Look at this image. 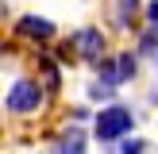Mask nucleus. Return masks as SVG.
<instances>
[{"label":"nucleus","mask_w":158,"mask_h":154,"mask_svg":"<svg viewBox=\"0 0 158 154\" xmlns=\"http://www.w3.org/2000/svg\"><path fill=\"white\" fill-rule=\"evenodd\" d=\"M50 50H54V58H58V62H62V66H66V69H73V66H77V58H73V50H69V43H66V35H62L58 43L50 46Z\"/></svg>","instance_id":"nucleus-13"},{"label":"nucleus","mask_w":158,"mask_h":154,"mask_svg":"<svg viewBox=\"0 0 158 154\" xmlns=\"http://www.w3.org/2000/svg\"><path fill=\"white\" fill-rule=\"evenodd\" d=\"M0 104H4V116H8V120H23V123H27V120L46 116L54 100H50V92L39 85L35 73H15L12 81H8Z\"/></svg>","instance_id":"nucleus-1"},{"label":"nucleus","mask_w":158,"mask_h":154,"mask_svg":"<svg viewBox=\"0 0 158 154\" xmlns=\"http://www.w3.org/2000/svg\"><path fill=\"white\" fill-rule=\"evenodd\" d=\"M131 50H135L143 62L158 58V23H139V31L131 35Z\"/></svg>","instance_id":"nucleus-9"},{"label":"nucleus","mask_w":158,"mask_h":154,"mask_svg":"<svg viewBox=\"0 0 158 154\" xmlns=\"http://www.w3.org/2000/svg\"><path fill=\"white\" fill-rule=\"evenodd\" d=\"M50 154H93V131L85 123L62 120V127L50 135Z\"/></svg>","instance_id":"nucleus-7"},{"label":"nucleus","mask_w":158,"mask_h":154,"mask_svg":"<svg viewBox=\"0 0 158 154\" xmlns=\"http://www.w3.org/2000/svg\"><path fill=\"white\" fill-rule=\"evenodd\" d=\"M0 23H12V8H8V0H0Z\"/></svg>","instance_id":"nucleus-16"},{"label":"nucleus","mask_w":158,"mask_h":154,"mask_svg":"<svg viewBox=\"0 0 158 154\" xmlns=\"http://www.w3.org/2000/svg\"><path fill=\"white\" fill-rule=\"evenodd\" d=\"M139 123L143 120H139V112L127 104V100H112V104H100L97 112H93L89 131H93V143H97L104 154H112V146L120 143V139L135 135Z\"/></svg>","instance_id":"nucleus-2"},{"label":"nucleus","mask_w":158,"mask_h":154,"mask_svg":"<svg viewBox=\"0 0 158 154\" xmlns=\"http://www.w3.org/2000/svg\"><path fill=\"white\" fill-rule=\"evenodd\" d=\"M112 154H151V143H147L143 135H127V139H120V143L112 146Z\"/></svg>","instance_id":"nucleus-11"},{"label":"nucleus","mask_w":158,"mask_h":154,"mask_svg":"<svg viewBox=\"0 0 158 154\" xmlns=\"http://www.w3.org/2000/svg\"><path fill=\"white\" fill-rule=\"evenodd\" d=\"M139 73H143V58H139L131 46H112V54L93 66V77L112 81V85H120V89H123V85H135Z\"/></svg>","instance_id":"nucleus-5"},{"label":"nucleus","mask_w":158,"mask_h":154,"mask_svg":"<svg viewBox=\"0 0 158 154\" xmlns=\"http://www.w3.org/2000/svg\"><path fill=\"white\" fill-rule=\"evenodd\" d=\"M27 62H31V73L39 77V85L50 92V100H58V96H62V89H66V66L54 58V50H50V46L27 50Z\"/></svg>","instance_id":"nucleus-6"},{"label":"nucleus","mask_w":158,"mask_h":154,"mask_svg":"<svg viewBox=\"0 0 158 154\" xmlns=\"http://www.w3.org/2000/svg\"><path fill=\"white\" fill-rule=\"evenodd\" d=\"M85 100H89L93 108H100V104H112V100H120V85H112V81H100V77H93V81L85 85Z\"/></svg>","instance_id":"nucleus-10"},{"label":"nucleus","mask_w":158,"mask_h":154,"mask_svg":"<svg viewBox=\"0 0 158 154\" xmlns=\"http://www.w3.org/2000/svg\"><path fill=\"white\" fill-rule=\"evenodd\" d=\"M143 23V0H108V23L104 27L120 38H131Z\"/></svg>","instance_id":"nucleus-8"},{"label":"nucleus","mask_w":158,"mask_h":154,"mask_svg":"<svg viewBox=\"0 0 158 154\" xmlns=\"http://www.w3.org/2000/svg\"><path fill=\"white\" fill-rule=\"evenodd\" d=\"M93 112H97V108L85 100V104H69L66 112H62V120H69V123H85V127H89V123H93Z\"/></svg>","instance_id":"nucleus-12"},{"label":"nucleus","mask_w":158,"mask_h":154,"mask_svg":"<svg viewBox=\"0 0 158 154\" xmlns=\"http://www.w3.org/2000/svg\"><path fill=\"white\" fill-rule=\"evenodd\" d=\"M0 127H4V104H0Z\"/></svg>","instance_id":"nucleus-18"},{"label":"nucleus","mask_w":158,"mask_h":154,"mask_svg":"<svg viewBox=\"0 0 158 154\" xmlns=\"http://www.w3.org/2000/svg\"><path fill=\"white\" fill-rule=\"evenodd\" d=\"M154 77H158V58H154Z\"/></svg>","instance_id":"nucleus-19"},{"label":"nucleus","mask_w":158,"mask_h":154,"mask_svg":"<svg viewBox=\"0 0 158 154\" xmlns=\"http://www.w3.org/2000/svg\"><path fill=\"white\" fill-rule=\"evenodd\" d=\"M147 108H158V85H154L151 92H147Z\"/></svg>","instance_id":"nucleus-17"},{"label":"nucleus","mask_w":158,"mask_h":154,"mask_svg":"<svg viewBox=\"0 0 158 154\" xmlns=\"http://www.w3.org/2000/svg\"><path fill=\"white\" fill-rule=\"evenodd\" d=\"M8 35H12L19 46H27V50H39V46H54V43H58L62 27L50 19V15L19 12V15H12V23H8Z\"/></svg>","instance_id":"nucleus-3"},{"label":"nucleus","mask_w":158,"mask_h":154,"mask_svg":"<svg viewBox=\"0 0 158 154\" xmlns=\"http://www.w3.org/2000/svg\"><path fill=\"white\" fill-rule=\"evenodd\" d=\"M15 54H19V43L12 35H0V66L4 62H15Z\"/></svg>","instance_id":"nucleus-14"},{"label":"nucleus","mask_w":158,"mask_h":154,"mask_svg":"<svg viewBox=\"0 0 158 154\" xmlns=\"http://www.w3.org/2000/svg\"><path fill=\"white\" fill-rule=\"evenodd\" d=\"M66 43H69V50H73L77 66H89L93 69L100 58L112 54V31L100 27V23H81V27H73L66 35Z\"/></svg>","instance_id":"nucleus-4"},{"label":"nucleus","mask_w":158,"mask_h":154,"mask_svg":"<svg viewBox=\"0 0 158 154\" xmlns=\"http://www.w3.org/2000/svg\"><path fill=\"white\" fill-rule=\"evenodd\" d=\"M143 23H158V0H143Z\"/></svg>","instance_id":"nucleus-15"}]
</instances>
